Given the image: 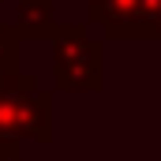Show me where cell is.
Returning <instances> with one entry per match:
<instances>
[{
  "label": "cell",
  "instance_id": "cell-5",
  "mask_svg": "<svg viewBox=\"0 0 161 161\" xmlns=\"http://www.w3.org/2000/svg\"><path fill=\"white\" fill-rule=\"evenodd\" d=\"M19 38L23 34L11 23H0V75L19 68Z\"/></svg>",
  "mask_w": 161,
  "mask_h": 161
},
{
  "label": "cell",
  "instance_id": "cell-3",
  "mask_svg": "<svg viewBox=\"0 0 161 161\" xmlns=\"http://www.w3.org/2000/svg\"><path fill=\"white\" fill-rule=\"evenodd\" d=\"M86 15L109 34L139 38V0H86Z\"/></svg>",
  "mask_w": 161,
  "mask_h": 161
},
{
  "label": "cell",
  "instance_id": "cell-7",
  "mask_svg": "<svg viewBox=\"0 0 161 161\" xmlns=\"http://www.w3.org/2000/svg\"><path fill=\"white\" fill-rule=\"evenodd\" d=\"M19 154V139H0V158H11Z\"/></svg>",
  "mask_w": 161,
  "mask_h": 161
},
{
  "label": "cell",
  "instance_id": "cell-8",
  "mask_svg": "<svg viewBox=\"0 0 161 161\" xmlns=\"http://www.w3.org/2000/svg\"><path fill=\"white\" fill-rule=\"evenodd\" d=\"M0 161H23V158H19V154H11V158H0Z\"/></svg>",
  "mask_w": 161,
  "mask_h": 161
},
{
  "label": "cell",
  "instance_id": "cell-2",
  "mask_svg": "<svg viewBox=\"0 0 161 161\" xmlns=\"http://www.w3.org/2000/svg\"><path fill=\"white\" fill-rule=\"evenodd\" d=\"M53 71L60 90H101L105 71V49L86 30V23L53 26Z\"/></svg>",
  "mask_w": 161,
  "mask_h": 161
},
{
  "label": "cell",
  "instance_id": "cell-1",
  "mask_svg": "<svg viewBox=\"0 0 161 161\" xmlns=\"http://www.w3.org/2000/svg\"><path fill=\"white\" fill-rule=\"evenodd\" d=\"M0 139H53V94L19 68L0 75Z\"/></svg>",
  "mask_w": 161,
  "mask_h": 161
},
{
  "label": "cell",
  "instance_id": "cell-6",
  "mask_svg": "<svg viewBox=\"0 0 161 161\" xmlns=\"http://www.w3.org/2000/svg\"><path fill=\"white\" fill-rule=\"evenodd\" d=\"M139 38H161V0H139Z\"/></svg>",
  "mask_w": 161,
  "mask_h": 161
},
{
  "label": "cell",
  "instance_id": "cell-4",
  "mask_svg": "<svg viewBox=\"0 0 161 161\" xmlns=\"http://www.w3.org/2000/svg\"><path fill=\"white\" fill-rule=\"evenodd\" d=\"M53 4H56V0H19L15 30H19V34H30V38L53 34V26H56V19H53Z\"/></svg>",
  "mask_w": 161,
  "mask_h": 161
}]
</instances>
